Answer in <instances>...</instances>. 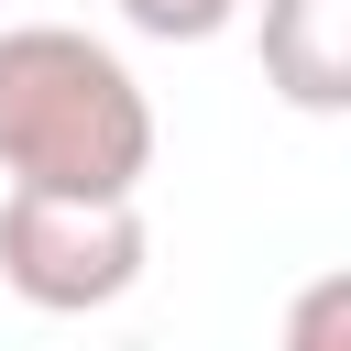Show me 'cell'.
Segmentation results:
<instances>
[{
  "instance_id": "6da1fadb",
  "label": "cell",
  "mask_w": 351,
  "mask_h": 351,
  "mask_svg": "<svg viewBox=\"0 0 351 351\" xmlns=\"http://www.w3.org/2000/svg\"><path fill=\"white\" fill-rule=\"evenodd\" d=\"M0 176L55 197H143L154 176V99L143 77L77 22L0 33Z\"/></svg>"
},
{
  "instance_id": "7a4b0ae2",
  "label": "cell",
  "mask_w": 351,
  "mask_h": 351,
  "mask_svg": "<svg viewBox=\"0 0 351 351\" xmlns=\"http://www.w3.org/2000/svg\"><path fill=\"white\" fill-rule=\"evenodd\" d=\"M154 263L143 197H55V186H11L0 197V285L44 318H88L121 307Z\"/></svg>"
},
{
  "instance_id": "3957f363",
  "label": "cell",
  "mask_w": 351,
  "mask_h": 351,
  "mask_svg": "<svg viewBox=\"0 0 351 351\" xmlns=\"http://www.w3.org/2000/svg\"><path fill=\"white\" fill-rule=\"evenodd\" d=\"M263 88L307 121H351V0H263L252 22Z\"/></svg>"
},
{
  "instance_id": "277c9868",
  "label": "cell",
  "mask_w": 351,
  "mask_h": 351,
  "mask_svg": "<svg viewBox=\"0 0 351 351\" xmlns=\"http://www.w3.org/2000/svg\"><path fill=\"white\" fill-rule=\"evenodd\" d=\"M274 351H351V263L340 274H318V285H296V307H285V340Z\"/></svg>"
},
{
  "instance_id": "5b68a950",
  "label": "cell",
  "mask_w": 351,
  "mask_h": 351,
  "mask_svg": "<svg viewBox=\"0 0 351 351\" xmlns=\"http://www.w3.org/2000/svg\"><path fill=\"white\" fill-rule=\"evenodd\" d=\"M121 22L143 44H219L241 22V0H121Z\"/></svg>"
}]
</instances>
